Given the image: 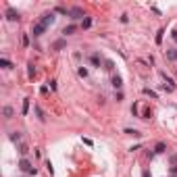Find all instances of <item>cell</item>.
Returning a JSON list of instances; mask_svg holds the SVG:
<instances>
[{"label":"cell","instance_id":"cell-1","mask_svg":"<svg viewBox=\"0 0 177 177\" xmlns=\"http://www.w3.org/2000/svg\"><path fill=\"white\" fill-rule=\"evenodd\" d=\"M19 169L21 171H25V173H31V175H35V167L27 161V158H21L19 161Z\"/></svg>","mask_w":177,"mask_h":177},{"label":"cell","instance_id":"cell-2","mask_svg":"<svg viewBox=\"0 0 177 177\" xmlns=\"http://www.w3.org/2000/svg\"><path fill=\"white\" fill-rule=\"evenodd\" d=\"M54 19H56V17H54V13H46V15H42V25H44V27H48V25H52V23H54Z\"/></svg>","mask_w":177,"mask_h":177},{"label":"cell","instance_id":"cell-3","mask_svg":"<svg viewBox=\"0 0 177 177\" xmlns=\"http://www.w3.org/2000/svg\"><path fill=\"white\" fill-rule=\"evenodd\" d=\"M69 15H71V19H83V8H79V6H73V8H71V11H69Z\"/></svg>","mask_w":177,"mask_h":177},{"label":"cell","instance_id":"cell-4","mask_svg":"<svg viewBox=\"0 0 177 177\" xmlns=\"http://www.w3.org/2000/svg\"><path fill=\"white\" fill-rule=\"evenodd\" d=\"M163 79H165V83H163V87L167 92H175V83H173V79L171 77H167L165 73H163Z\"/></svg>","mask_w":177,"mask_h":177},{"label":"cell","instance_id":"cell-5","mask_svg":"<svg viewBox=\"0 0 177 177\" xmlns=\"http://www.w3.org/2000/svg\"><path fill=\"white\" fill-rule=\"evenodd\" d=\"M6 19L8 21H19V13L15 8H6Z\"/></svg>","mask_w":177,"mask_h":177},{"label":"cell","instance_id":"cell-6","mask_svg":"<svg viewBox=\"0 0 177 177\" xmlns=\"http://www.w3.org/2000/svg\"><path fill=\"white\" fill-rule=\"evenodd\" d=\"M44 31H46V27H44L42 23H35V25H33V29H31V33H33V35H42Z\"/></svg>","mask_w":177,"mask_h":177},{"label":"cell","instance_id":"cell-7","mask_svg":"<svg viewBox=\"0 0 177 177\" xmlns=\"http://www.w3.org/2000/svg\"><path fill=\"white\" fill-rule=\"evenodd\" d=\"M167 58H169V60H177V50L169 48V50H167Z\"/></svg>","mask_w":177,"mask_h":177},{"label":"cell","instance_id":"cell-8","mask_svg":"<svg viewBox=\"0 0 177 177\" xmlns=\"http://www.w3.org/2000/svg\"><path fill=\"white\" fill-rule=\"evenodd\" d=\"M165 150H167V146L163 144V142H158V144L154 146V152H156V154H163V152H165Z\"/></svg>","mask_w":177,"mask_h":177},{"label":"cell","instance_id":"cell-9","mask_svg":"<svg viewBox=\"0 0 177 177\" xmlns=\"http://www.w3.org/2000/svg\"><path fill=\"white\" fill-rule=\"evenodd\" d=\"M11 140L15 142V144H21V134H19V131H13V134H11Z\"/></svg>","mask_w":177,"mask_h":177},{"label":"cell","instance_id":"cell-10","mask_svg":"<svg viewBox=\"0 0 177 177\" xmlns=\"http://www.w3.org/2000/svg\"><path fill=\"white\" fill-rule=\"evenodd\" d=\"M113 85H115V87H121V85H123V79H121L119 75H113Z\"/></svg>","mask_w":177,"mask_h":177},{"label":"cell","instance_id":"cell-11","mask_svg":"<svg viewBox=\"0 0 177 177\" xmlns=\"http://www.w3.org/2000/svg\"><path fill=\"white\" fill-rule=\"evenodd\" d=\"M19 152H21V156L25 158V154L29 152V148H27V144H23V142H21V144H19Z\"/></svg>","mask_w":177,"mask_h":177},{"label":"cell","instance_id":"cell-12","mask_svg":"<svg viewBox=\"0 0 177 177\" xmlns=\"http://www.w3.org/2000/svg\"><path fill=\"white\" fill-rule=\"evenodd\" d=\"M77 73H79V77H83V79H85L87 75H90V73H87V69H85V67H77Z\"/></svg>","mask_w":177,"mask_h":177},{"label":"cell","instance_id":"cell-13","mask_svg":"<svg viewBox=\"0 0 177 177\" xmlns=\"http://www.w3.org/2000/svg\"><path fill=\"white\" fill-rule=\"evenodd\" d=\"M90 60H92V65L100 67V56H98V54H92V56H90Z\"/></svg>","mask_w":177,"mask_h":177},{"label":"cell","instance_id":"cell-14","mask_svg":"<svg viewBox=\"0 0 177 177\" xmlns=\"http://www.w3.org/2000/svg\"><path fill=\"white\" fill-rule=\"evenodd\" d=\"M2 113H4V117H6V119H11V117H13V109H11V106H4V111H2Z\"/></svg>","mask_w":177,"mask_h":177},{"label":"cell","instance_id":"cell-15","mask_svg":"<svg viewBox=\"0 0 177 177\" xmlns=\"http://www.w3.org/2000/svg\"><path fill=\"white\" fill-rule=\"evenodd\" d=\"M35 115H38V119H40V121H44V119H46V117H44V111L40 109V106H35Z\"/></svg>","mask_w":177,"mask_h":177},{"label":"cell","instance_id":"cell-16","mask_svg":"<svg viewBox=\"0 0 177 177\" xmlns=\"http://www.w3.org/2000/svg\"><path fill=\"white\" fill-rule=\"evenodd\" d=\"M0 65H2L4 69H13V65H11V60H6V58H2V60H0Z\"/></svg>","mask_w":177,"mask_h":177},{"label":"cell","instance_id":"cell-17","mask_svg":"<svg viewBox=\"0 0 177 177\" xmlns=\"http://www.w3.org/2000/svg\"><path fill=\"white\" fill-rule=\"evenodd\" d=\"M27 111H29V98H25L23 100V115H27Z\"/></svg>","mask_w":177,"mask_h":177},{"label":"cell","instance_id":"cell-18","mask_svg":"<svg viewBox=\"0 0 177 177\" xmlns=\"http://www.w3.org/2000/svg\"><path fill=\"white\" fill-rule=\"evenodd\" d=\"M90 25H92V19H87V17H85V19L81 21V27H83V29H87Z\"/></svg>","mask_w":177,"mask_h":177},{"label":"cell","instance_id":"cell-19","mask_svg":"<svg viewBox=\"0 0 177 177\" xmlns=\"http://www.w3.org/2000/svg\"><path fill=\"white\" fill-rule=\"evenodd\" d=\"M73 31H75V25H69V27H65V29H63V33H65V35L73 33Z\"/></svg>","mask_w":177,"mask_h":177},{"label":"cell","instance_id":"cell-20","mask_svg":"<svg viewBox=\"0 0 177 177\" xmlns=\"http://www.w3.org/2000/svg\"><path fill=\"white\" fill-rule=\"evenodd\" d=\"M163 33H165L163 29H158V33H156V44H161V42H163Z\"/></svg>","mask_w":177,"mask_h":177},{"label":"cell","instance_id":"cell-21","mask_svg":"<svg viewBox=\"0 0 177 177\" xmlns=\"http://www.w3.org/2000/svg\"><path fill=\"white\" fill-rule=\"evenodd\" d=\"M144 94H146V96H150V98H156V92H152V90H148V87H146V90H144Z\"/></svg>","mask_w":177,"mask_h":177},{"label":"cell","instance_id":"cell-22","mask_svg":"<svg viewBox=\"0 0 177 177\" xmlns=\"http://www.w3.org/2000/svg\"><path fill=\"white\" fill-rule=\"evenodd\" d=\"M125 134H129V136H140V131H136V129H125Z\"/></svg>","mask_w":177,"mask_h":177},{"label":"cell","instance_id":"cell-23","mask_svg":"<svg viewBox=\"0 0 177 177\" xmlns=\"http://www.w3.org/2000/svg\"><path fill=\"white\" fill-rule=\"evenodd\" d=\"M150 115H152V113H150V109H144V117H142V119H150Z\"/></svg>","mask_w":177,"mask_h":177},{"label":"cell","instance_id":"cell-24","mask_svg":"<svg viewBox=\"0 0 177 177\" xmlns=\"http://www.w3.org/2000/svg\"><path fill=\"white\" fill-rule=\"evenodd\" d=\"M35 75V69H33V65H29V77H33Z\"/></svg>","mask_w":177,"mask_h":177},{"label":"cell","instance_id":"cell-25","mask_svg":"<svg viewBox=\"0 0 177 177\" xmlns=\"http://www.w3.org/2000/svg\"><path fill=\"white\" fill-rule=\"evenodd\" d=\"M171 163H173V165H177V154H171Z\"/></svg>","mask_w":177,"mask_h":177},{"label":"cell","instance_id":"cell-26","mask_svg":"<svg viewBox=\"0 0 177 177\" xmlns=\"http://www.w3.org/2000/svg\"><path fill=\"white\" fill-rule=\"evenodd\" d=\"M171 173H173V175H177V165H173V167H171Z\"/></svg>","mask_w":177,"mask_h":177},{"label":"cell","instance_id":"cell-27","mask_svg":"<svg viewBox=\"0 0 177 177\" xmlns=\"http://www.w3.org/2000/svg\"><path fill=\"white\" fill-rule=\"evenodd\" d=\"M173 40H175V42H177V31H173Z\"/></svg>","mask_w":177,"mask_h":177}]
</instances>
